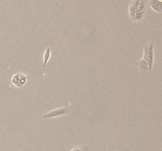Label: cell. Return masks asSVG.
Returning a JSON list of instances; mask_svg holds the SVG:
<instances>
[{
	"label": "cell",
	"mask_w": 162,
	"mask_h": 151,
	"mask_svg": "<svg viewBox=\"0 0 162 151\" xmlns=\"http://www.w3.org/2000/svg\"><path fill=\"white\" fill-rule=\"evenodd\" d=\"M27 80H28V77L26 75L23 74L21 72H16L11 77V84L14 86V87H18V88H22V87L26 84Z\"/></svg>",
	"instance_id": "obj_3"
},
{
	"label": "cell",
	"mask_w": 162,
	"mask_h": 151,
	"mask_svg": "<svg viewBox=\"0 0 162 151\" xmlns=\"http://www.w3.org/2000/svg\"><path fill=\"white\" fill-rule=\"evenodd\" d=\"M68 112V110L65 107L59 108V109H55L52 111H50L48 113H45V115L42 117V119H51V118H55L58 117H61L66 114Z\"/></svg>",
	"instance_id": "obj_4"
},
{
	"label": "cell",
	"mask_w": 162,
	"mask_h": 151,
	"mask_svg": "<svg viewBox=\"0 0 162 151\" xmlns=\"http://www.w3.org/2000/svg\"><path fill=\"white\" fill-rule=\"evenodd\" d=\"M146 11V0H132L128 7L129 17L134 21H141L145 17Z\"/></svg>",
	"instance_id": "obj_2"
},
{
	"label": "cell",
	"mask_w": 162,
	"mask_h": 151,
	"mask_svg": "<svg viewBox=\"0 0 162 151\" xmlns=\"http://www.w3.org/2000/svg\"><path fill=\"white\" fill-rule=\"evenodd\" d=\"M143 58L138 62L140 69L144 72H152L154 63V44L150 43L144 46Z\"/></svg>",
	"instance_id": "obj_1"
},
{
	"label": "cell",
	"mask_w": 162,
	"mask_h": 151,
	"mask_svg": "<svg viewBox=\"0 0 162 151\" xmlns=\"http://www.w3.org/2000/svg\"><path fill=\"white\" fill-rule=\"evenodd\" d=\"M149 6L157 13H162V0H149Z\"/></svg>",
	"instance_id": "obj_5"
},
{
	"label": "cell",
	"mask_w": 162,
	"mask_h": 151,
	"mask_svg": "<svg viewBox=\"0 0 162 151\" xmlns=\"http://www.w3.org/2000/svg\"><path fill=\"white\" fill-rule=\"evenodd\" d=\"M52 55V49L50 47H47L45 50V54H44V62H43V68L45 69L47 65V62H49L50 58Z\"/></svg>",
	"instance_id": "obj_6"
},
{
	"label": "cell",
	"mask_w": 162,
	"mask_h": 151,
	"mask_svg": "<svg viewBox=\"0 0 162 151\" xmlns=\"http://www.w3.org/2000/svg\"><path fill=\"white\" fill-rule=\"evenodd\" d=\"M71 151H81V150L79 148H74L73 149V150H71Z\"/></svg>",
	"instance_id": "obj_7"
}]
</instances>
